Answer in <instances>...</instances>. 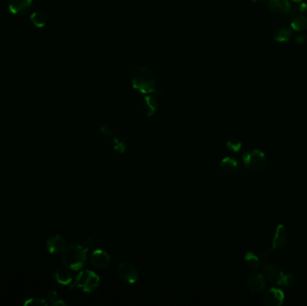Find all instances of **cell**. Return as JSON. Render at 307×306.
I'll return each mask as SVG.
<instances>
[{
    "instance_id": "6da1fadb",
    "label": "cell",
    "mask_w": 307,
    "mask_h": 306,
    "mask_svg": "<svg viewBox=\"0 0 307 306\" xmlns=\"http://www.w3.org/2000/svg\"><path fill=\"white\" fill-rule=\"evenodd\" d=\"M131 85L135 90L144 95L157 93L156 90V75L146 67L135 68L130 76Z\"/></svg>"
},
{
    "instance_id": "ba28073f",
    "label": "cell",
    "mask_w": 307,
    "mask_h": 306,
    "mask_svg": "<svg viewBox=\"0 0 307 306\" xmlns=\"http://www.w3.org/2000/svg\"><path fill=\"white\" fill-rule=\"evenodd\" d=\"M247 287L253 294H262L266 287V279L263 273H251L247 279Z\"/></svg>"
},
{
    "instance_id": "9a60e30c",
    "label": "cell",
    "mask_w": 307,
    "mask_h": 306,
    "mask_svg": "<svg viewBox=\"0 0 307 306\" xmlns=\"http://www.w3.org/2000/svg\"><path fill=\"white\" fill-rule=\"evenodd\" d=\"M220 168L227 175H235L240 170V165L237 159L225 157L220 163Z\"/></svg>"
},
{
    "instance_id": "4316f807",
    "label": "cell",
    "mask_w": 307,
    "mask_h": 306,
    "mask_svg": "<svg viewBox=\"0 0 307 306\" xmlns=\"http://www.w3.org/2000/svg\"><path fill=\"white\" fill-rule=\"evenodd\" d=\"M100 133L102 136H105V137H112V131L107 126H103L101 128Z\"/></svg>"
},
{
    "instance_id": "4fadbf2b",
    "label": "cell",
    "mask_w": 307,
    "mask_h": 306,
    "mask_svg": "<svg viewBox=\"0 0 307 306\" xmlns=\"http://www.w3.org/2000/svg\"><path fill=\"white\" fill-rule=\"evenodd\" d=\"M46 248L50 254L61 253L66 248V241L60 234L50 236L46 243Z\"/></svg>"
},
{
    "instance_id": "44dd1931",
    "label": "cell",
    "mask_w": 307,
    "mask_h": 306,
    "mask_svg": "<svg viewBox=\"0 0 307 306\" xmlns=\"http://www.w3.org/2000/svg\"><path fill=\"white\" fill-rule=\"evenodd\" d=\"M113 148L117 153H125L127 150V143L122 137L115 136L113 138Z\"/></svg>"
},
{
    "instance_id": "d6986e66",
    "label": "cell",
    "mask_w": 307,
    "mask_h": 306,
    "mask_svg": "<svg viewBox=\"0 0 307 306\" xmlns=\"http://www.w3.org/2000/svg\"><path fill=\"white\" fill-rule=\"evenodd\" d=\"M245 262L246 265H248L251 268L256 269L262 264V260L260 255H258L252 251H249L245 256Z\"/></svg>"
},
{
    "instance_id": "7a4b0ae2",
    "label": "cell",
    "mask_w": 307,
    "mask_h": 306,
    "mask_svg": "<svg viewBox=\"0 0 307 306\" xmlns=\"http://www.w3.org/2000/svg\"><path fill=\"white\" fill-rule=\"evenodd\" d=\"M87 250L80 244H71L62 251V263L71 270H79L84 266Z\"/></svg>"
},
{
    "instance_id": "e0dca14e",
    "label": "cell",
    "mask_w": 307,
    "mask_h": 306,
    "mask_svg": "<svg viewBox=\"0 0 307 306\" xmlns=\"http://www.w3.org/2000/svg\"><path fill=\"white\" fill-rule=\"evenodd\" d=\"M53 278L57 283L62 285V286H67L72 282V276L67 271V269L60 268L54 272Z\"/></svg>"
},
{
    "instance_id": "8fae6325",
    "label": "cell",
    "mask_w": 307,
    "mask_h": 306,
    "mask_svg": "<svg viewBox=\"0 0 307 306\" xmlns=\"http://www.w3.org/2000/svg\"><path fill=\"white\" fill-rule=\"evenodd\" d=\"M268 9L278 17H285L291 10L288 0H268Z\"/></svg>"
},
{
    "instance_id": "7c38bea8",
    "label": "cell",
    "mask_w": 307,
    "mask_h": 306,
    "mask_svg": "<svg viewBox=\"0 0 307 306\" xmlns=\"http://www.w3.org/2000/svg\"><path fill=\"white\" fill-rule=\"evenodd\" d=\"M288 242V233L286 229L285 226L282 224L278 225L276 227V230L274 232L273 240H272V246L269 248L273 252L275 249L279 248H283Z\"/></svg>"
},
{
    "instance_id": "cb8c5ba5",
    "label": "cell",
    "mask_w": 307,
    "mask_h": 306,
    "mask_svg": "<svg viewBox=\"0 0 307 306\" xmlns=\"http://www.w3.org/2000/svg\"><path fill=\"white\" fill-rule=\"evenodd\" d=\"M24 306H48V302L41 298H29L25 301Z\"/></svg>"
},
{
    "instance_id": "484cf974",
    "label": "cell",
    "mask_w": 307,
    "mask_h": 306,
    "mask_svg": "<svg viewBox=\"0 0 307 306\" xmlns=\"http://www.w3.org/2000/svg\"><path fill=\"white\" fill-rule=\"evenodd\" d=\"M82 246H83L84 249H86L87 251H89L91 249L95 248V241L92 238H87L86 240H84V242L83 243V244H82Z\"/></svg>"
},
{
    "instance_id": "f1b7e54d",
    "label": "cell",
    "mask_w": 307,
    "mask_h": 306,
    "mask_svg": "<svg viewBox=\"0 0 307 306\" xmlns=\"http://www.w3.org/2000/svg\"><path fill=\"white\" fill-rule=\"evenodd\" d=\"M254 3H258V4H262V3H264L266 0H252Z\"/></svg>"
},
{
    "instance_id": "5bb4252c",
    "label": "cell",
    "mask_w": 307,
    "mask_h": 306,
    "mask_svg": "<svg viewBox=\"0 0 307 306\" xmlns=\"http://www.w3.org/2000/svg\"><path fill=\"white\" fill-rule=\"evenodd\" d=\"M33 6V0H9L8 8L13 15H23Z\"/></svg>"
},
{
    "instance_id": "30bf717a",
    "label": "cell",
    "mask_w": 307,
    "mask_h": 306,
    "mask_svg": "<svg viewBox=\"0 0 307 306\" xmlns=\"http://www.w3.org/2000/svg\"><path fill=\"white\" fill-rule=\"evenodd\" d=\"M285 294L283 291L277 287L268 289L263 297V302L267 306H280L283 305Z\"/></svg>"
},
{
    "instance_id": "5b68a950",
    "label": "cell",
    "mask_w": 307,
    "mask_h": 306,
    "mask_svg": "<svg viewBox=\"0 0 307 306\" xmlns=\"http://www.w3.org/2000/svg\"><path fill=\"white\" fill-rule=\"evenodd\" d=\"M291 28L297 32H303L307 29V4L301 3L291 8L289 15Z\"/></svg>"
},
{
    "instance_id": "52a82bcc",
    "label": "cell",
    "mask_w": 307,
    "mask_h": 306,
    "mask_svg": "<svg viewBox=\"0 0 307 306\" xmlns=\"http://www.w3.org/2000/svg\"><path fill=\"white\" fill-rule=\"evenodd\" d=\"M263 268H264V272H265L266 277L270 282L276 284V285H279V286H282V282H283V278H284L285 274L278 265L266 261V262H264Z\"/></svg>"
},
{
    "instance_id": "83f0119b",
    "label": "cell",
    "mask_w": 307,
    "mask_h": 306,
    "mask_svg": "<svg viewBox=\"0 0 307 306\" xmlns=\"http://www.w3.org/2000/svg\"><path fill=\"white\" fill-rule=\"evenodd\" d=\"M295 40H296L297 44H303V43H305L307 41V36L303 34H297Z\"/></svg>"
},
{
    "instance_id": "277c9868",
    "label": "cell",
    "mask_w": 307,
    "mask_h": 306,
    "mask_svg": "<svg viewBox=\"0 0 307 306\" xmlns=\"http://www.w3.org/2000/svg\"><path fill=\"white\" fill-rule=\"evenodd\" d=\"M243 162L247 170L250 172H259L265 167L267 159L263 151L258 149H251L244 153Z\"/></svg>"
},
{
    "instance_id": "9c48e42d",
    "label": "cell",
    "mask_w": 307,
    "mask_h": 306,
    "mask_svg": "<svg viewBox=\"0 0 307 306\" xmlns=\"http://www.w3.org/2000/svg\"><path fill=\"white\" fill-rule=\"evenodd\" d=\"M90 261L93 266L99 269H105L111 264V257L105 250L96 249L92 252Z\"/></svg>"
},
{
    "instance_id": "3957f363",
    "label": "cell",
    "mask_w": 307,
    "mask_h": 306,
    "mask_svg": "<svg viewBox=\"0 0 307 306\" xmlns=\"http://www.w3.org/2000/svg\"><path fill=\"white\" fill-rule=\"evenodd\" d=\"M100 284V277L92 270H83L77 276L75 282L71 286V289L80 288L85 293H92Z\"/></svg>"
},
{
    "instance_id": "f546056e",
    "label": "cell",
    "mask_w": 307,
    "mask_h": 306,
    "mask_svg": "<svg viewBox=\"0 0 307 306\" xmlns=\"http://www.w3.org/2000/svg\"><path fill=\"white\" fill-rule=\"evenodd\" d=\"M292 2H295V3H299V2H301L303 0H290Z\"/></svg>"
},
{
    "instance_id": "2e32d148",
    "label": "cell",
    "mask_w": 307,
    "mask_h": 306,
    "mask_svg": "<svg viewBox=\"0 0 307 306\" xmlns=\"http://www.w3.org/2000/svg\"><path fill=\"white\" fill-rule=\"evenodd\" d=\"M158 109V102L156 97L153 96H146L143 100V110L146 116L151 117L157 113Z\"/></svg>"
},
{
    "instance_id": "ac0fdd59",
    "label": "cell",
    "mask_w": 307,
    "mask_h": 306,
    "mask_svg": "<svg viewBox=\"0 0 307 306\" xmlns=\"http://www.w3.org/2000/svg\"><path fill=\"white\" fill-rule=\"evenodd\" d=\"M292 34H293L292 28L280 27L274 33V40L277 42H287L290 40Z\"/></svg>"
},
{
    "instance_id": "ffe728a7",
    "label": "cell",
    "mask_w": 307,
    "mask_h": 306,
    "mask_svg": "<svg viewBox=\"0 0 307 306\" xmlns=\"http://www.w3.org/2000/svg\"><path fill=\"white\" fill-rule=\"evenodd\" d=\"M31 21L36 27H43L46 24V17L42 12L36 11L31 16Z\"/></svg>"
},
{
    "instance_id": "8992f818",
    "label": "cell",
    "mask_w": 307,
    "mask_h": 306,
    "mask_svg": "<svg viewBox=\"0 0 307 306\" xmlns=\"http://www.w3.org/2000/svg\"><path fill=\"white\" fill-rule=\"evenodd\" d=\"M117 273L121 279L127 284H135L140 278L137 268L127 261L121 262L118 265Z\"/></svg>"
},
{
    "instance_id": "603a6c76",
    "label": "cell",
    "mask_w": 307,
    "mask_h": 306,
    "mask_svg": "<svg viewBox=\"0 0 307 306\" xmlns=\"http://www.w3.org/2000/svg\"><path fill=\"white\" fill-rule=\"evenodd\" d=\"M296 284V277L293 273H287L285 274L284 278H283V282L282 286H284L286 287H291Z\"/></svg>"
},
{
    "instance_id": "7402d4cb",
    "label": "cell",
    "mask_w": 307,
    "mask_h": 306,
    "mask_svg": "<svg viewBox=\"0 0 307 306\" xmlns=\"http://www.w3.org/2000/svg\"><path fill=\"white\" fill-rule=\"evenodd\" d=\"M226 147H227V148H228L230 151H232V152H234V153H238L241 149H242L243 144H242V142H241L239 139H237V138H231V139H229L227 143H226Z\"/></svg>"
},
{
    "instance_id": "d4e9b609",
    "label": "cell",
    "mask_w": 307,
    "mask_h": 306,
    "mask_svg": "<svg viewBox=\"0 0 307 306\" xmlns=\"http://www.w3.org/2000/svg\"><path fill=\"white\" fill-rule=\"evenodd\" d=\"M59 299H60V298H58V294H57L56 291H55V290H51V291H50V292L48 293L47 299H46V300L49 301L50 305L53 306Z\"/></svg>"
}]
</instances>
